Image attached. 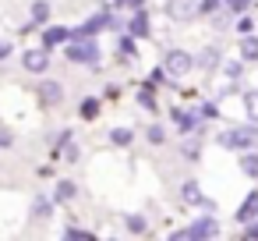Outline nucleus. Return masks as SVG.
Listing matches in <instances>:
<instances>
[{"label": "nucleus", "instance_id": "nucleus-1", "mask_svg": "<svg viewBox=\"0 0 258 241\" xmlns=\"http://www.w3.org/2000/svg\"><path fill=\"white\" fill-rule=\"evenodd\" d=\"M254 142H258V124H254V121H251L247 128H230V131L219 135V146H223V149H237V153L251 149Z\"/></svg>", "mask_w": 258, "mask_h": 241}, {"label": "nucleus", "instance_id": "nucleus-2", "mask_svg": "<svg viewBox=\"0 0 258 241\" xmlns=\"http://www.w3.org/2000/svg\"><path fill=\"white\" fill-rule=\"evenodd\" d=\"M64 54H68V61H75V64H96V61H99V46H96L92 36H75Z\"/></svg>", "mask_w": 258, "mask_h": 241}, {"label": "nucleus", "instance_id": "nucleus-3", "mask_svg": "<svg viewBox=\"0 0 258 241\" xmlns=\"http://www.w3.org/2000/svg\"><path fill=\"white\" fill-rule=\"evenodd\" d=\"M191 68H195V57H191L187 50H166V57H163V71H166L170 78H184Z\"/></svg>", "mask_w": 258, "mask_h": 241}, {"label": "nucleus", "instance_id": "nucleus-4", "mask_svg": "<svg viewBox=\"0 0 258 241\" xmlns=\"http://www.w3.org/2000/svg\"><path fill=\"white\" fill-rule=\"evenodd\" d=\"M22 68H25V71H32V75H43V71L50 68V50H46V46L25 50V54H22Z\"/></svg>", "mask_w": 258, "mask_h": 241}, {"label": "nucleus", "instance_id": "nucleus-5", "mask_svg": "<svg viewBox=\"0 0 258 241\" xmlns=\"http://www.w3.org/2000/svg\"><path fill=\"white\" fill-rule=\"evenodd\" d=\"M39 96H43V103H46V107H57V103H64V85L46 78V82L39 85Z\"/></svg>", "mask_w": 258, "mask_h": 241}, {"label": "nucleus", "instance_id": "nucleus-6", "mask_svg": "<svg viewBox=\"0 0 258 241\" xmlns=\"http://www.w3.org/2000/svg\"><path fill=\"white\" fill-rule=\"evenodd\" d=\"M127 32H131L135 39H145V36H149V15H145L142 8H135V15H131V25H127Z\"/></svg>", "mask_w": 258, "mask_h": 241}, {"label": "nucleus", "instance_id": "nucleus-7", "mask_svg": "<svg viewBox=\"0 0 258 241\" xmlns=\"http://www.w3.org/2000/svg\"><path fill=\"white\" fill-rule=\"evenodd\" d=\"M68 39H71V32H68L64 25H50V29L43 32V46H46V50H53V46L68 43Z\"/></svg>", "mask_w": 258, "mask_h": 241}, {"label": "nucleus", "instance_id": "nucleus-8", "mask_svg": "<svg viewBox=\"0 0 258 241\" xmlns=\"http://www.w3.org/2000/svg\"><path fill=\"white\" fill-rule=\"evenodd\" d=\"M216 234H219V223H216L212 216H202V220L191 227V237H195V241H198V237H216Z\"/></svg>", "mask_w": 258, "mask_h": 241}, {"label": "nucleus", "instance_id": "nucleus-9", "mask_svg": "<svg viewBox=\"0 0 258 241\" xmlns=\"http://www.w3.org/2000/svg\"><path fill=\"white\" fill-rule=\"evenodd\" d=\"M258 216V191H251L247 199H244V206L237 209V223H251Z\"/></svg>", "mask_w": 258, "mask_h": 241}, {"label": "nucleus", "instance_id": "nucleus-10", "mask_svg": "<svg viewBox=\"0 0 258 241\" xmlns=\"http://www.w3.org/2000/svg\"><path fill=\"white\" fill-rule=\"evenodd\" d=\"M240 61L244 64H258V36H244V43H240Z\"/></svg>", "mask_w": 258, "mask_h": 241}, {"label": "nucleus", "instance_id": "nucleus-11", "mask_svg": "<svg viewBox=\"0 0 258 241\" xmlns=\"http://www.w3.org/2000/svg\"><path fill=\"white\" fill-rule=\"evenodd\" d=\"M75 195H78V184L75 181H60L57 191H53V202H71Z\"/></svg>", "mask_w": 258, "mask_h": 241}, {"label": "nucleus", "instance_id": "nucleus-12", "mask_svg": "<svg viewBox=\"0 0 258 241\" xmlns=\"http://www.w3.org/2000/svg\"><path fill=\"white\" fill-rule=\"evenodd\" d=\"M237 163H240V170H244L247 177H258V153H247V149H244Z\"/></svg>", "mask_w": 258, "mask_h": 241}, {"label": "nucleus", "instance_id": "nucleus-13", "mask_svg": "<svg viewBox=\"0 0 258 241\" xmlns=\"http://www.w3.org/2000/svg\"><path fill=\"white\" fill-rule=\"evenodd\" d=\"M50 15H53V8L46 4V0H36V4H32V25H43V22H50Z\"/></svg>", "mask_w": 258, "mask_h": 241}, {"label": "nucleus", "instance_id": "nucleus-14", "mask_svg": "<svg viewBox=\"0 0 258 241\" xmlns=\"http://www.w3.org/2000/svg\"><path fill=\"white\" fill-rule=\"evenodd\" d=\"M50 213H53V202H50V199H43V195H39V199H36V202H32V216H36V220H46V216H50Z\"/></svg>", "mask_w": 258, "mask_h": 241}, {"label": "nucleus", "instance_id": "nucleus-15", "mask_svg": "<svg viewBox=\"0 0 258 241\" xmlns=\"http://www.w3.org/2000/svg\"><path fill=\"white\" fill-rule=\"evenodd\" d=\"M131 138H135V135H131V128H113V131H110V142H113V146H120V149H124V146H131Z\"/></svg>", "mask_w": 258, "mask_h": 241}, {"label": "nucleus", "instance_id": "nucleus-16", "mask_svg": "<svg viewBox=\"0 0 258 241\" xmlns=\"http://www.w3.org/2000/svg\"><path fill=\"white\" fill-rule=\"evenodd\" d=\"M78 114H82L85 121H92V117L99 114V100H92V96H89V100H82V107H78Z\"/></svg>", "mask_w": 258, "mask_h": 241}, {"label": "nucleus", "instance_id": "nucleus-17", "mask_svg": "<svg viewBox=\"0 0 258 241\" xmlns=\"http://www.w3.org/2000/svg\"><path fill=\"white\" fill-rule=\"evenodd\" d=\"M127 230H131V234H145V230H149V223H145V216H142V213H135V216H127Z\"/></svg>", "mask_w": 258, "mask_h": 241}, {"label": "nucleus", "instance_id": "nucleus-18", "mask_svg": "<svg viewBox=\"0 0 258 241\" xmlns=\"http://www.w3.org/2000/svg\"><path fill=\"white\" fill-rule=\"evenodd\" d=\"M244 110H247V117L258 124V92H247V96H244Z\"/></svg>", "mask_w": 258, "mask_h": 241}, {"label": "nucleus", "instance_id": "nucleus-19", "mask_svg": "<svg viewBox=\"0 0 258 241\" xmlns=\"http://www.w3.org/2000/svg\"><path fill=\"white\" fill-rule=\"evenodd\" d=\"M145 135H149V142H152V146H163V142H166V128H163V124H152Z\"/></svg>", "mask_w": 258, "mask_h": 241}, {"label": "nucleus", "instance_id": "nucleus-20", "mask_svg": "<svg viewBox=\"0 0 258 241\" xmlns=\"http://www.w3.org/2000/svg\"><path fill=\"white\" fill-rule=\"evenodd\" d=\"M184 199H187V202H198V199H202L198 181H184Z\"/></svg>", "mask_w": 258, "mask_h": 241}, {"label": "nucleus", "instance_id": "nucleus-21", "mask_svg": "<svg viewBox=\"0 0 258 241\" xmlns=\"http://www.w3.org/2000/svg\"><path fill=\"white\" fill-rule=\"evenodd\" d=\"M251 29H254V22H251V15H240V18H237V32H240V36H247Z\"/></svg>", "mask_w": 258, "mask_h": 241}, {"label": "nucleus", "instance_id": "nucleus-22", "mask_svg": "<svg viewBox=\"0 0 258 241\" xmlns=\"http://www.w3.org/2000/svg\"><path fill=\"white\" fill-rule=\"evenodd\" d=\"M191 11H195V4H173V15H177V18H187Z\"/></svg>", "mask_w": 258, "mask_h": 241}, {"label": "nucleus", "instance_id": "nucleus-23", "mask_svg": "<svg viewBox=\"0 0 258 241\" xmlns=\"http://www.w3.org/2000/svg\"><path fill=\"white\" fill-rule=\"evenodd\" d=\"M223 71H226V78H237V75H240V61H230V64H223Z\"/></svg>", "mask_w": 258, "mask_h": 241}, {"label": "nucleus", "instance_id": "nucleus-24", "mask_svg": "<svg viewBox=\"0 0 258 241\" xmlns=\"http://www.w3.org/2000/svg\"><path fill=\"white\" fill-rule=\"evenodd\" d=\"M120 50H124V54H138V50H135V36H124V39H120Z\"/></svg>", "mask_w": 258, "mask_h": 241}, {"label": "nucleus", "instance_id": "nucleus-25", "mask_svg": "<svg viewBox=\"0 0 258 241\" xmlns=\"http://www.w3.org/2000/svg\"><path fill=\"white\" fill-rule=\"evenodd\" d=\"M226 4H230V11H247L251 0H226Z\"/></svg>", "mask_w": 258, "mask_h": 241}, {"label": "nucleus", "instance_id": "nucleus-26", "mask_svg": "<svg viewBox=\"0 0 258 241\" xmlns=\"http://www.w3.org/2000/svg\"><path fill=\"white\" fill-rule=\"evenodd\" d=\"M138 103H142V107H149V110H152V92H149V89H142V92H138Z\"/></svg>", "mask_w": 258, "mask_h": 241}, {"label": "nucleus", "instance_id": "nucleus-27", "mask_svg": "<svg viewBox=\"0 0 258 241\" xmlns=\"http://www.w3.org/2000/svg\"><path fill=\"white\" fill-rule=\"evenodd\" d=\"M11 142H15V135H11V131H8V128H0V146H4V149H8V146H11Z\"/></svg>", "mask_w": 258, "mask_h": 241}, {"label": "nucleus", "instance_id": "nucleus-28", "mask_svg": "<svg viewBox=\"0 0 258 241\" xmlns=\"http://www.w3.org/2000/svg\"><path fill=\"white\" fill-rule=\"evenodd\" d=\"M68 237H71V241H78V237H92V234H89V230H78V227H71V230H68Z\"/></svg>", "mask_w": 258, "mask_h": 241}, {"label": "nucleus", "instance_id": "nucleus-29", "mask_svg": "<svg viewBox=\"0 0 258 241\" xmlns=\"http://www.w3.org/2000/svg\"><path fill=\"white\" fill-rule=\"evenodd\" d=\"M244 237H247V241H251V237H258V223H251V227L244 230Z\"/></svg>", "mask_w": 258, "mask_h": 241}, {"label": "nucleus", "instance_id": "nucleus-30", "mask_svg": "<svg viewBox=\"0 0 258 241\" xmlns=\"http://www.w3.org/2000/svg\"><path fill=\"white\" fill-rule=\"evenodd\" d=\"M8 54H11V46H8L4 39H0V61H8Z\"/></svg>", "mask_w": 258, "mask_h": 241}, {"label": "nucleus", "instance_id": "nucleus-31", "mask_svg": "<svg viewBox=\"0 0 258 241\" xmlns=\"http://www.w3.org/2000/svg\"><path fill=\"white\" fill-rule=\"evenodd\" d=\"M117 4H127V8H142L145 0H117Z\"/></svg>", "mask_w": 258, "mask_h": 241}, {"label": "nucleus", "instance_id": "nucleus-32", "mask_svg": "<svg viewBox=\"0 0 258 241\" xmlns=\"http://www.w3.org/2000/svg\"><path fill=\"white\" fill-rule=\"evenodd\" d=\"M216 4H219V0H205V4H202V11H212Z\"/></svg>", "mask_w": 258, "mask_h": 241}]
</instances>
